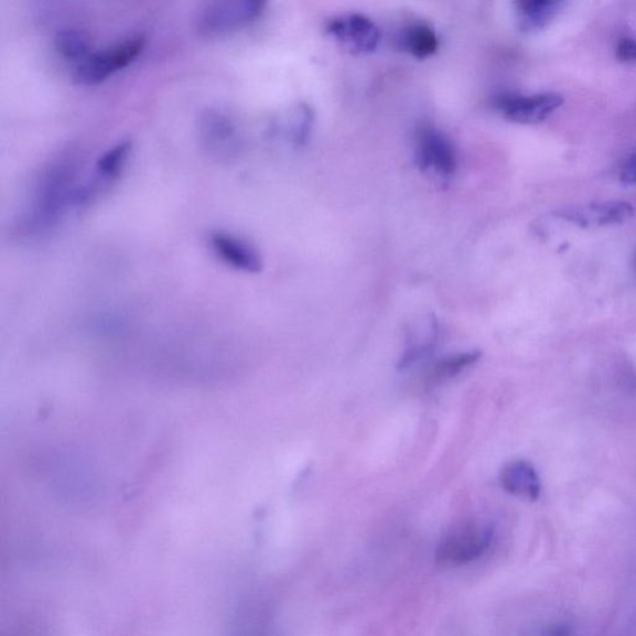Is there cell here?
Listing matches in <instances>:
<instances>
[{"instance_id":"6da1fadb","label":"cell","mask_w":636,"mask_h":636,"mask_svg":"<svg viewBox=\"0 0 636 636\" xmlns=\"http://www.w3.org/2000/svg\"><path fill=\"white\" fill-rule=\"evenodd\" d=\"M268 0H208L198 19L205 39H219L241 31L261 18Z\"/></svg>"},{"instance_id":"7a4b0ae2","label":"cell","mask_w":636,"mask_h":636,"mask_svg":"<svg viewBox=\"0 0 636 636\" xmlns=\"http://www.w3.org/2000/svg\"><path fill=\"white\" fill-rule=\"evenodd\" d=\"M494 540V527L467 522L453 528L439 543L435 553L440 569H457L481 559Z\"/></svg>"},{"instance_id":"3957f363","label":"cell","mask_w":636,"mask_h":636,"mask_svg":"<svg viewBox=\"0 0 636 636\" xmlns=\"http://www.w3.org/2000/svg\"><path fill=\"white\" fill-rule=\"evenodd\" d=\"M145 37L136 35L106 51L91 53L76 65L75 80L86 86L99 85L114 74L123 71L139 57L145 47Z\"/></svg>"},{"instance_id":"277c9868","label":"cell","mask_w":636,"mask_h":636,"mask_svg":"<svg viewBox=\"0 0 636 636\" xmlns=\"http://www.w3.org/2000/svg\"><path fill=\"white\" fill-rule=\"evenodd\" d=\"M416 160L420 170L440 180L453 177L457 169L452 142L430 125H423L417 132Z\"/></svg>"},{"instance_id":"5b68a950","label":"cell","mask_w":636,"mask_h":636,"mask_svg":"<svg viewBox=\"0 0 636 636\" xmlns=\"http://www.w3.org/2000/svg\"><path fill=\"white\" fill-rule=\"evenodd\" d=\"M563 97L554 93L524 96L503 94L495 99V107L506 120L520 125L546 121L563 105Z\"/></svg>"},{"instance_id":"8992f818","label":"cell","mask_w":636,"mask_h":636,"mask_svg":"<svg viewBox=\"0 0 636 636\" xmlns=\"http://www.w3.org/2000/svg\"><path fill=\"white\" fill-rule=\"evenodd\" d=\"M326 32L347 51L367 55L377 51L380 31L371 19L362 14L339 15L328 22Z\"/></svg>"},{"instance_id":"52a82bcc","label":"cell","mask_w":636,"mask_h":636,"mask_svg":"<svg viewBox=\"0 0 636 636\" xmlns=\"http://www.w3.org/2000/svg\"><path fill=\"white\" fill-rule=\"evenodd\" d=\"M557 215L567 222L579 225V227L601 228L630 219L634 215V208L626 202H599L564 208Z\"/></svg>"},{"instance_id":"ba28073f","label":"cell","mask_w":636,"mask_h":636,"mask_svg":"<svg viewBox=\"0 0 636 636\" xmlns=\"http://www.w3.org/2000/svg\"><path fill=\"white\" fill-rule=\"evenodd\" d=\"M211 247L217 257L234 269L257 273L261 271L262 262L259 254L249 244L225 233H213Z\"/></svg>"},{"instance_id":"9c48e42d","label":"cell","mask_w":636,"mask_h":636,"mask_svg":"<svg viewBox=\"0 0 636 636\" xmlns=\"http://www.w3.org/2000/svg\"><path fill=\"white\" fill-rule=\"evenodd\" d=\"M504 491L527 502H537L541 496L540 476L532 464L525 460H515L504 466L500 473Z\"/></svg>"},{"instance_id":"30bf717a","label":"cell","mask_w":636,"mask_h":636,"mask_svg":"<svg viewBox=\"0 0 636 636\" xmlns=\"http://www.w3.org/2000/svg\"><path fill=\"white\" fill-rule=\"evenodd\" d=\"M518 26L522 32L541 31L552 21L564 0H514Z\"/></svg>"},{"instance_id":"8fae6325","label":"cell","mask_w":636,"mask_h":636,"mask_svg":"<svg viewBox=\"0 0 636 636\" xmlns=\"http://www.w3.org/2000/svg\"><path fill=\"white\" fill-rule=\"evenodd\" d=\"M397 45L400 51L419 61H424L436 53L439 39L432 26L425 23H414L400 29Z\"/></svg>"},{"instance_id":"7c38bea8","label":"cell","mask_w":636,"mask_h":636,"mask_svg":"<svg viewBox=\"0 0 636 636\" xmlns=\"http://www.w3.org/2000/svg\"><path fill=\"white\" fill-rule=\"evenodd\" d=\"M202 136L212 151H228L234 145V123L227 115L208 111L202 119Z\"/></svg>"},{"instance_id":"4fadbf2b","label":"cell","mask_w":636,"mask_h":636,"mask_svg":"<svg viewBox=\"0 0 636 636\" xmlns=\"http://www.w3.org/2000/svg\"><path fill=\"white\" fill-rule=\"evenodd\" d=\"M481 357V352L473 351L466 352V354L448 357L438 362V364L433 367L432 370L429 371V375L425 377L424 387L427 389H432L439 385L444 384L445 380L452 379L459 374H462L465 368L476 364Z\"/></svg>"},{"instance_id":"5bb4252c","label":"cell","mask_w":636,"mask_h":636,"mask_svg":"<svg viewBox=\"0 0 636 636\" xmlns=\"http://www.w3.org/2000/svg\"><path fill=\"white\" fill-rule=\"evenodd\" d=\"M55 51L65 61L80 64L91 54L89 37L75 29H64L55 37Z\"/></svg>"},{"instance_id":"9a60e30c","label":"cell","mask_w":636,"mask_h":636,"mask_svg":"<svg viewBox=\"0 0 636 636\" xmlns=\"http://www.w3.org/2000/svg\"><path fill=\"white\" fill-rule=\"evenodd\" d=\"M130 152L131 143L122 142L103 155L99 164H97V174H99L103 183L109 182L119 175Z\"/></svg>"},{"instance_id":"2e32d148","label":"cell","mask_w":636,"mask_h":636,"mask_svg":"<svg viewBox=\"0 0 636 636\" xmlns=\"http://www.w3.org/2000/svg\"><path fill=\"white\" fill-rule=\"evenodd\" d=\"M616 58L622 63L636 62V41L632 37L621 39L616 44Z\"/></svg>"},{"instance_id":"e0dca14e","label":"cell","mask_w":636,"mask_h":636,"mask_svg":"<svg viewBox=\"0 0 636 636\" xmlns=\"http://www.w3.org/2000/svg\"><path fill=\"white\" fill-rule=\"evenodd\" d=\"M621 181L625 184H636V152L622 165Z\"/></svg>"}]
</instances>
